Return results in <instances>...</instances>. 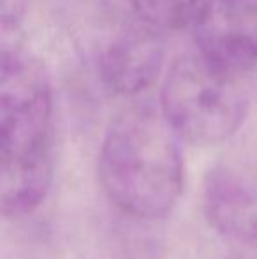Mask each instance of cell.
Instances as JSON below:
<instances>
[{
    "label": "cell",
    "mask_w": 257,
    "mask_h": 259,
    "mask_svg": "<svg viewBox=\"0 0 257 259\" xmlns=\"http://www.w3.org/2000/svg\"><path fill=\"white\" fill-rule=\"evenodd\" d=\"M0 71V210L14 219L52 185L53 97L42 64L21 48H4Z\"/></svg>",
    "instance_id": "1"
},
{
    "label": "cell",
    "mask_w": 257,
    "mask_h": 259,
    "mask_svg": "<svg viewBox=\"0 0 257 259\" xmlns=\"http://www.w3.org/2000/svg\"><path fill=\"white\" fill-rule=\"evenodd\" d=\"M180 138L162 111L132 106L106 131L99 152V180L108 199L136 219L166 217L183 192Z\"/></svg>",
    "instance_id": "2"
},
{
    "label": "cell",
    "mask_w": 257,
    "mask_h": 259,
    "mask_svg": "<svg viewBox=\"0 0 257 259\" xmlns=\"http://www.w3.org/2000/svg\"><path fill=\"white\" fill-rule=\"evenodd\" d=\"M161 111L180 140L217 145L229 140L248 113V94L233 76L201 55L171 65L161 94Z\"/></svg>",
    "instance_id": "3"
},
{
    "label": "cell",
    "mask_w": 257,
    "mask_h": 259,
    "mask_svg": "<svg viewBox=\"0 0 257 259\" xmlns=\"http://www.w3.org/2000/svg\"><path fill=\"white\" fill-rule=\"evenodd\" d=\"M199 55L240 76L257 65V0H206L194 20Z\"/></svg>",
    "instance_id": "4"
},
{
    "label": "cell",
    "mask_w": 257,
    "mask_h": 259,
    "mask_svg": "<svg viewBox=\"0 0 257 259\" xmlns=\"http://www.w3.org/2000/svg\"><path fill=\"white\" fill-rule=\"evenodd\" d=\"M202 205L210 226L226 238L257 243V171L219 162L206 173Z\"/></svg>",
    "instance_id": "5"
},
{
    "label": "cell",
    "mask_w": 257,
    "mask_h": 259,
    "mask_svg": "<svg viewBox=\"0 0 257 259\" xmlns=\"http://www.w3.org/2000/svg\"><path fill=\"white\" fill-rule=\"evenodd\" d=\"M162 58L159 30L141 21L120 32L104 48L99 60L100 79L113 94L134 96L157 79Z\"/></svg>",
    "instance_id": "6"
},
{
    "label": "cell",
    "mask_w": 257,
    "mask_h": 259,
    "mask_svg": "<svg viewBox=\"0 0 257 259\" xmlns=\"http://www.w3.org/2000/svg\"><path fill=\"white\" fill-rule=\"evenodd\" d=\"M139 20L157 30H178L195 20L199 0H129Z\"/></svg>",
    "instance_id": "7"
}]
</instances>
